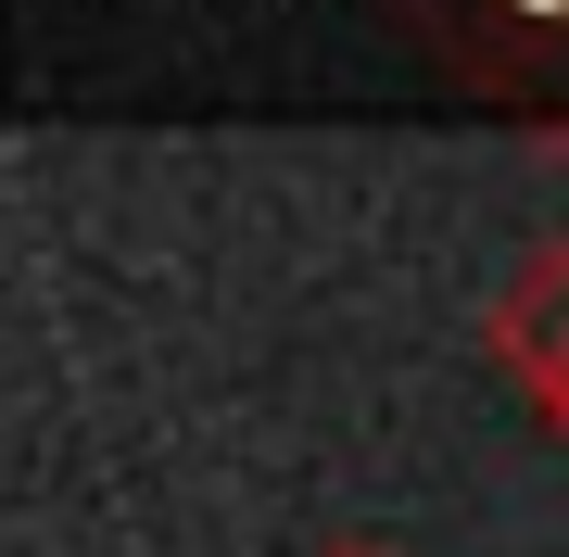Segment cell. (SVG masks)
Returning <instances> with one entry per match:
<instances>
[{
    "instance_id": "1",
    "label": "cell",
    "mask_w": 569,
    "mask_h": 557,
    "mask_svg": "<svg viewBox=\"0 0 569 557\" xmlns=\"http://www.w3.org/2000/svg\"><path fill=\"white\" fill-rule=\"evenodd\" d=\"M507 342L531 355V380H545L557 406H569V253H557V267H545V279H531L519 305H507Z\"/></svg>"
}]
</instances>
